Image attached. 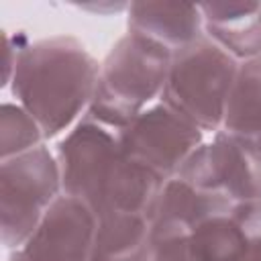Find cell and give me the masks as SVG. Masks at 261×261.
Segmentation results:
<instances>
[{
  "label": "cell",
  "instance_id": "obj_1",
  "mask_svg": "<svg viewBox=\"0 0 261 261\" xmlns=\"http://www.w3.org/2000/svg\"><path fill=\"white\" fill-rule=\"evenodd\" d=\"M61 192L77 198L98 216L130 212L151 216L163 181L126 157L116 133L88 114L57 145Z\"/></svg>",
  "mask_w": 261,
  "mask_h": 261
},
{
  "label": "cell",
  "instance_id": "obj_2",
  "mask_svg": "<svg viewBox=\"0 0 261 261\" xmlns=\"http://www.w3.org/2000/svg\"><path fill=\"white\" fill-rule=\"evenodd\" d=\"M100 63L73 37L55 35L27 43L12 71V94L51 139L67 130L88 110Z\"/></svg>",
  "mask_w": 261,
  "mask_h": 261
},
{
  "label": "cell",
  "instance_id": "obj_3",
  "mask_svg": "<svg viewBox=\"0 0 261 261\" xmlns=\"http://www.w3.org/2000/svg\"><path fill=\"white\" fill-rule=\"evenodd\" d=\"M171 57L173 51L165 45L128 31L100 63L96 90L86 114L118 133L153 98L161 96Z\"/></svg>",
  "mask_w": 261,
  "mask_h": 261
},
{
  "label": "cell",
  "instance_id": "obj_4",
  "mask_svg": "<svg viewBox=\"0 0 261 261\" xmlns=\"http://www.w3.org/2000/svg\"><path fill=\"white\" fill-rule=\"evenodd\" d=\"M239 65L232 55L202 35L173 51L161 102L202 133H218Z\"/></svg>",
  "mask_w": 261,
  "mask_h": 261
},
{
  "label": "cell",
  "instance_id": "obj_5",
  "mask_svg": "<svg viewBox=\"0 0 261 261\" xmlns=\"http://www.w3.org/2000/svg\"><path fill=\"white\" fill-rule=\"evenodd\" d=\"M61 194L59 163L45 145L2 159L0 226L4 247H22Z\"/></svg>",
  "mask_w": 261,
  "mask_h": 261
},
{
  "label": "cell",
  "instance_id": "obj_6",
  "mask_svg": "<svg viewBox=\"0 0 261 261\" xmlns=\"http://www.w3.org/2000/svg\"><path fill=\"white\" fill-rule=\"evenodd\" d=\"M116 139L126 157L167 181L177 175L188 157L204 143V133L159 102L137 114L116 133Z\"/></svg>",
  "mask_w": 261,
  "mask_h": 261
},
{
  "label": "cell",
  "instance_id": "obj_7",
  "mask_svg": "<svg viewBox=\"0 0 261 261\" xmlns=\"http://www.w3.org/2000/svg\"><path fill=\"white\" fill-rule=\"evenodd\" d=\"M196 188L218 192L232 204L261 198V145L224 130L202 143L177 171Z\"/></svg>",
  "mask_w": 261,
  "mask_h": 261
},
{
  "label": "cell",
  "instance_id": "obj_8",
  "mask_svg": "<svg viewBox=\"0 0 261 261\" xmlns=\"http://www.w3.org/2000/svg\"><path fill=\"white\" fill-rule=\"evenodd\" d=\"M96 222L88 204L61 194L18 251L27 261H90Z\"/></svg>",
  "mask_w": 261,
  "mask_h": 261
},
{
  "label": "cell",
  "instance_id": "obj_9",
  "mask_svg": "<svg viewBox=\"0 0 261 261\" xmlns=\"http://www.w3.org/2000/svg\"><path fill=\"white\" fill-rule=\"evenodd\" d=\"M232 202L210 190L196 188L188 179L173 175L163 181L161 192L151 210V241L167 237H186L208 218L228 214Z\"/></svg>",
  "mask_w": 261,
  "mask_h": 261
},
{
  "label": "cell",
  "instance_id": "obj_10",
  "mask_svg": "<svg viewBox=\"0 0 261 261\" xmlns=\"http://www.w3.org/2000/svg\"><path fill=\"white\" fill-rule=\"evenodd\" d=\"M206 37L239 63L261 57V4L208 2L198 4Z\"/></svg>",
  "mask_w": 261,
  "mask_h": 261
},
{
  "label": "cell",
  "instance_id": "obj_11",
  "mask_svg": "<svg viewBox=\"0 0 261 261\" xmlns=\"http://www.w3.org/2000/svg\"><path fill=\"white\" fill-rule=\"evenodd\" d=\"M128 31L177 51L204 35V22L198 4L135 2L128 4Z\"/></svg>",
  "mask_w": 261,
  "mask_h": 261
},
{
  "label": "cell",
  "instance_id": "obj_12",
  "mask_svg": "<svg viewBox=\"0 0 261 261\" xmlns=\"http://www.w3.org/2000/svg\"><path fill=\"white\" fill-rule=\"evenodd\" d=\"M151 253V222L145 214L98 216L90 261H133Z\"/></svg>",
  "mask_w": 261,
  "mask_h": 261
},
{
  "label": "cell",
  "instance_id": "obj_13",
  "mask_svg": "<svg viewBox=\"0 0 261 261\" xmlns=\"http://www.w3.org/2000/svg\"><path fill=\"white\" fill-rule=\"evenodd\" d=\"M220 130L261 143V57L239 65Z\"/></svg>",
  "mask_w": 261,
  "mask_h": 261
},
{
  "label": "cell",
  "instance_id": "obj_14",
  "mask_svg": "<svg viewBox=\"0 0 261 261\" xmlns=\"http://www.w3.org/2000/svg\"><path fill=\"white\" fill-rule=\"evenodd\" d=\"M190 261H245L247 237L228 214L208 218L186 237Z\"/></svg>",
  "mask_w": 261,
  "mask_h": 261
},
{
  "label": "cell",
  "instance_id": "obj_15",
  "mask_svg": "<svg viewBox=\"0 0 261 261\" xmlns=\"http://www.w3.org/2000/svg\"><path fill=\"white\" fill-rule=\"evenodd\" d=\"M45 137L37 120L20 106L4 102L0 110V157L10 159L43 145Z\"/></svg>",
  "mask_w": 261,
  "mask_h": 261
},
{
  "label": "cell",
  "instance_id": "obj_16",
  "mask_svg": "<svg viewBox=\"0 0 261 261\" xmlns=\"http://www.w3.org/2000/svg\"><path fill=\"white\" fill-rule=\"evenodd\" d=\"M230 216L247 237L245 261H261V198L234 204Z\"/></svg>",
  "mask_w": 261,
  "mask_h": 261
},
{
  "label": "cell",
  "instance_id": "obj_17",
  "mask_svg": "<svg viewBox=\"0 0 261 261\" xmlns=\"http://www.w3.org/2000/svg\"><path fill=\"white\" fill-rule=\"evenodd\" d=\"M8 261H27V259H24V257H22V253L16 249V251H14V253L8 257Z\"/></svg>",
  "mask_w": 261,
  "mask_h": 261
},
{
  "label": "cell",
  "instance_id": "obj_18",
  "mask_svg": "<svg viewBox=\"0 0 261 261\" xmlns=\"http://www.w3.org/2000/svg\"><path fill=\"white\" fill-rule=\"evenodd\" d=\"M133 261H151V253L145 255V257H139V259H133Z\"/></svg>",
  "mask_w": 261,
  "mask_h": 261
},
{
  "label": "cell",
  "instance_id": "obj_19",
  "mask_svg": "<svg viewBox=\"0 0 261 261\" xmlns=\"http://www.w3.org/2000/svg\"><path fill=\"white\" fill-rule=\"evenodd\" d=\"M259 145H261V143H259Z\"/></svg>",
  "mask_w": 261,
  "mask_h": 261
}]
</instances>
